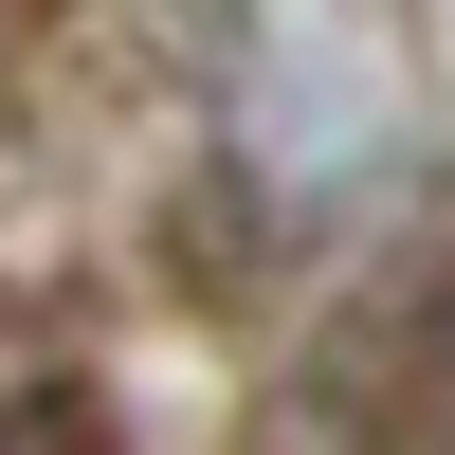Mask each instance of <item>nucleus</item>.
Returning <instances> with one entry per match:
<instances>
[{
  "instance_id": "f257e3e1",
  "label": "nucleus",
  "mask_w": 455,
  "mask_h": 455,
  "mask_svg": "<svg viewBox=\"0 0 455 455\" xmlns=\"http://www.w3.org/2000/svg\"><path fill=\"white\" fill-rule=\"evenodd\" d=\"M237 146L291 201L364 182V146H383V36H364L347 0H255L237 19Z\"/></svg>"
}]
</instances>
